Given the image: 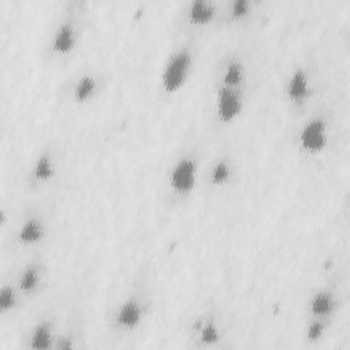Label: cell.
Masks as SVG:
<instances>
[{
	"label": "cell",
	"mask_w": 350,
	"mask_h": 350,
	"mask_svg": "<svg viewBox=\"0 0 350 350\" xmlns=\"http://www.w3.org/2000/svg\"><path fill=\"white\" fill-rule=\"evenodd\" d=\"M154 305L150 267L141 265L129 288L105 313L104 321L108 332L116 340L135 336L146 325Z\"/></svg>",
	"instance_id": "6da1fadb"
},
{
	"label": "cell",
	"mask_w": 350,
	"mask_h": 350,
	"mask_svg": "<svg viewBox=\"0 0 350 350\" xmlns=\"http://www.w3.org/2000/svg\"><path fill=\"white\" fill-rule=\"evenodd\" d=\"M204 160V142L198 134H187L176 150L164 180L161 205L174 211L186 205L197 190Z\"/></svg>",
	"instance_id": "7a4b0ae2"
},
{
	"label": "cell",
	"mask_w": 350,
	"mask_h": 350,
	"mask_svg": "<svg viewBox=\"0 0 350 350\" xmlns=\"http://www.w3.org/2000/svg\"><path fill=\"white\" fill-rule=\"evenodd\" d=\"M85 14L82 1H70L64 5L44 48L46 62L60 64L74 56L83 36Z\"/></svg>",
	"instance_id": "3957f363"
},
{
	"label": "cell",
	"mask_w": 350,
	"mask_h": 350,
	"mask_svg": "<svg viewBox=\"0 0 350 350\" xmlns=\"http://www.w3.org/2000/svg\"><path fill=\"white\" fill-rule=\"evenodd\" d=\"M198 44V37L176 36L160 74V92L164 97L178 94L190 81L200 52Z\"/></svg>",
	"instance_id": "277c9868"
},
{
	"label": "cell",
	"mask_w": 350,
	"mask_h": 350,
	"mask_svg": "<svg viewBox=\"0 0 350 350\" xmlns=\"http://www.w3.org/2000/svg\"><path fill=\"white\" fill-rule=\"evenodd\" d=\"M334 113L331 107L320 104L306 112L305 120L295 133V145L299 154L306 160L323 156L331 142Z\"/></svg>",
	"instance_id": "5b68a950"
},
{
	"label": "cell",
	"mask_w": 350,
	"mask_h": 350,
	"mask_svg": "<svg viewBox=\"0 0 350 350\" xmlns=\"http://www.w3.org/2000/svg\"><path fill=\"white\" fill-rule=\"evenodd\" d=\"M317 67L310 59L297 63L286 78L283 96L287 108L295 116H304L317 94Z\"/></svg>",
	"instance_id": "8992f818"
},
{
	"label": "cell",
	"mask_w": 350,
	"mask_h": 350,
	"mask_svg": "<svg viewBox=\"0 0 350 350\" xmlns=\"http://www.w3.org/2000/svg\"><path fill=\"white\" fill-rule=\"evenodd\" d=\"M226 328L219 305L208 301L193 317L187 328V347L197 350L223 349Z\"/></svg>",
	"instance_id": "52a82bcc"
},
{
	"label": "cell",
	"mask_w": 350,
	"mask_h": 350,
	"mask_svg": "<svg viewBox=\"0 0 350 350\" xmlns=\"http://www.w3.org/2000/svg\"><path fill=\"white\" fill-rule=\"evenodd\" d=\"M221 4L212 0H191L183 4L175 22L176 36L201 37L209 29L219 27Z\"/></svg>",
	"instance_id": "ba28073f"
},
{
	"label": "cell",
	"mask_w": 350,
	"mask_h": 350,
	"mask_svg": "<svg viewBox=\"0 0 350 350\" xmlns=\"http://www.w3.org/2000/svg\"><path fill=\"white\" fill-rule=\"evenodd\" d=\"M108 81L105 72L96 68H83L60 85L59 97L74 105H86L104 93Z\"/></svg>",
	"instance_id": "9c48e42d"
},
{
	"label": "cell",
	"mask_w": 350,
	"mask_h": 350,
	"mask_svg": "<svg viewBox=\"0 0 350 350\" xmlns=\"http://www.w3.org/2000/svg\"><path fill=\"white\" fill-rule=\"evenodd\" d=\"M62 171V152L55 142L45 144L36 154L26 174V187L30 193L38 194L52 187Z\"/></svg>",
	"instance_id": "30bf717a"
},
{
	"label": "cell",
	"mask_w": 350,
	"mask_h": 350,
	"mask_svg": "<svg viewBox=\"0 0 350 350\" xmlns=\"http://www.w3.org/2000/svg\"><path fill=\"white\" fill-rule=\"evenodd\" d=\"M49 234V216L37 202L26 204L14 234V243L21 249H36L44 243Z\"/></svg>",
	"instance_id": "8fae6325"
},
{
	"label": "cell",
	"mask_w": 350,
	"mask_h": 350,
	"mask_svg": "<svg viewBox=\"0 0 350 350\" xmlns=\"http://www.w3.org/2000/svg\"><path fill=\"white\" fill-rule=\"evenodd\" d=\"M213 116L212 123L215 130L228 127L242 115L247 104L249 90L232 89L226 86H213Z\"/></svg>",
	"instance_id": "7c38bea8"
},
{
	"label": "cell",
	"mask_w": 350,
	"mask_h": 350,
	"mask_svg": "<svg viewBox=\"0 0 350 350\" xmlns=\"http://www.w3.org/2000/svg\"><path fill=\"white\" fill-rule=\"evenodd\" d=\"M213 86L250 90L249 66L239 49H231L219 59L213 70Z\"/></svg>",
	"instance_id": "4fadbf2b"
},
{
	"label": "cell",
	"mask_w": 350,
	"mask_h": 350,
	"mask_svg": "<svg viewBox=\"0 0 350 350\" xmlns=\"http://www.w3.org/2000/svg\"><path fill=\"white\" fill-rule=\"evenodd\" d=\"M60 329L56 313L45 312L36 317L21 338V346L26 350H55Z\"/></svg>",
	"instance_id": "5bb4252c"
},
{
	"label": "cell",
	"mask_w": 350,
	"mask_h": 350,
	"mask_svg": "<svg viewBox=\"0 0 350 350\" xmlns=\"http://www.w3.org/2000/svg\"><path fill=\"white\" fill-rule=\"evenodd\" d=\"M342 305L340 291L335 282L319 286L309 297L306 304V319H323L334 321Z\"/></svg>",
	"instance_id": "9a60e30c"
},
{
	"label": "cell",
	"mask_w": 350,
	"mask_h": 350,
	"mask_svg": "<svg viewBox=\"0 0 350 350\" xmlns=\"http://www.w3.org/2000/svg\"><path fill=\"white\" fill-rule=\"evenodd\" d=\"M46 264L42 256L38 253L31 256L23 264L15 279L16 287L23 299H33L44 291L46 283Z\"/></svg>",
	"instance_id": "2e32d148"
},
{
	"label": "cell",
	"mask_w": 350,
	"mask_h": 350,
	"mask_svg": "<svg viewBox=\"0 0 350 350\" xmlns=\"http://www.w3.org/2000/svg\"><path fill=\"white\" fill-rule=\"evenodd\" d=\"M237 176L238 168L234 156L226 150L213 157L204 175V182L209 190H224L235 183Z\"/></svg>",
	"instance_id": "e0dca14e"
},
{
	"label": "cell",
	"mask_w": 350,
	"mask_h": 350,
	"mask_svg": "<svg viewBox=\"0 0 350 350\" xmlns=\"http://www.w3.org/2000/svg\"><path fill=\"white\" fill-rule=\"evenodd\" d=\"M85 343H86L85 316L81 308L74 305L72 309L68 312L66 321L60 324L55 350L83 349Z\"/></svg>",
	"instance_id": "ac0fdd59"
},
{
	"label": "cell",
	"mask_w": 350,
	"mask_h": 350,
	"mask_svg": "<svg viewBox=\"0 0 350 350\" xmlns=\"http://www.w3.org/2000/svg\"><path fill=\"white\" fill-rule=\"evenodd\" d=\"M256 3L252 0H232L221 4V15L219 27L241 26L247 23L254 14Z\"/></svg>",
	"instance_id": "d6986e66"
},
{
	"label": "cell",
	"mask_w": 350,
	"mask_h": 350,
	"mask_svg": "<svg viewBox=\"0 0 350 350\" xmlns=\"http://www.w3.org/2000/svg\"><path fill=\"white\" fill-rule=\"evenodd\" d=\"M23 297L16 287L15 280L4 282L0 288V314L3 317L12 316L21 306Z\"/></svg>",
	"instance_id": "ffe728a7"
},
{
	"label": "cell",
	"mask_w": 350,
	"mask_h": 350,
	"mask_svg": "<svg viewBox=\"0 0 350 350\" xmlns=\"http://www.w3.org/2000/svg\"><path fill=\"white\" fill-rule=\"evenodd\" d=\"M332 321L323 320V319H306L305 324V340L308 343H317L320 339L324 338L328 328L331 327Z\"/></svg>",
	"instance_id": "44dd1931"
}]
</instances>
